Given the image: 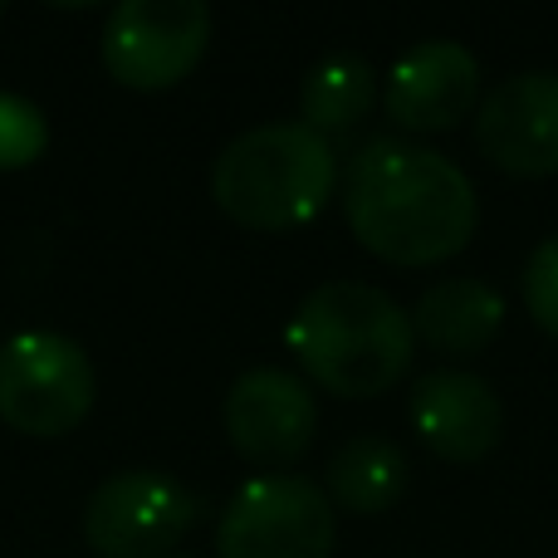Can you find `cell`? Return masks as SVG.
<instances>
[{"label":"cell","instance_id":"9c48e42d","mask_svg":"<svg viewBox=\"0 0 558 558\" xmlns=\"http://www.w3.org/2000/svg\"><path fill=\"white\" fill-rule=\"evenodd\" d=\"M318 432V402L304 377L251 367L226 392V436L251 465H294Z\"/></svg>","mask_w":558,"mask_h":558},{"label":"cell","instance_id":"7a4b0ae2","mask_svg":"<svg viewBox=\"0 0 558 558\" xmlns=\"http://www.w3.org/2000/svg\"><path fill=\"white\" fill-rule=\"evenodd\" d=\"M294 363L333 397H383L407 377L416 353L412 314L363 279H328L289 314Z\"/></svg>","mask_w":558,"mask_h":558},{"label":"cell","instance_id":"6da1fadb","mask_svg":"<svg viewBox=\"0 0 558 558\" xmlns=\"http://www.w3.org/2000/svg\"><path fill=\"white\" fill-rule=\"evenodd\" d=\"M343 216L357 245L387 265H441L475 235V186L446 153L407 137H373L348 167Z\"/></svg>","mask_w":558,"mask_h":558},{"label":"cell","instance_id":"e0dca14e","mask_svg":"<svg viewBox=\"0 0 558 558\" xmlns=\"http://www.w3.org/2000/svg\"><path fill=\"white\" fill-rule=\"evenodd\" d=\"M167 558H186V554H167Z\"/></svg>","mask_w":558,"mask_h":558},{"label":"cell","instance_id":"5b68a950","mask_svg":"<svg viewBox=\"0 0 558 558\" xmlns=\"http://www.w3.org/2000/svg\"><path fill=\"white\" fill-rule=\"evenodd\" d=\"M333 539V505L308 475H255L216 524L221 558H328Z\"/></svg>","mask_w":558,"mask_h":558},{"label":"cell","instance_id":"8fae6325","mask_svg":"<svg viewBox=\"0 0 558 558\" xmlns=\"http://www.w3.org/2000/svg\"><path fill=\"white\" fill-rule=\"evenodd\" d=\"M412 426L432 456L451 465H475L500 446L505 436V402L495 387L461 367H441L426 373L412 387Z\"/></svg>","mask_w":558,"mask_h":558},{"label":"cell","instance_id":"8992f818","mask_svg":"<svg viewBox=\"0 0 558 558\" xmlns=\"http://www.w3.org/2000/svg\"><path fill=\"white\" fill-rule=\"evenodd\" d=\"M206 500L162 471H118L88 495L84 539L98 558H167L196 530Z\"/></svg>","mask_w":558,"mask_h":558},{"label":"cell","instance_id":"9a60e30c","mask_svg":"<svg viewBox=\"0 0 558 558\" xmlns=\"http://www.w3.org/2000/svg\"><path fill=\"white\" fill-rule=\"evenodd\" d=\"M49 147V123L39 104L0 88V172H20Z\"/></svg>","mask_w":558,"mask_h":558},{"label":"cell","instance_id":"4fadbf2b","mask_svg":"<svg viewBox=\"0 0 558 558\" xmlns=\"http://www.w3.org/2000/svg\"><path fill=\"white\" fill-rule=\"evenodd\" d=\"M328 505H343L348 514H383L407 490V456L387 436H353L324 465Z\"/></svg>","mask_w":558,"mask_h":558},{"label":"cell","instance_id":"2e32d148","mask_svg":"<svg viewBox=\"0 0 558 558\" xmlns=\"http://www.w3.org/2000/svg\"><path fill=\"white\" fill-rule=\"evenodd\" d=\"M524 308L549 338H558V235L534 245L524 260Z\"/></svg>","mask_w":558,"mask_h":558},{"label":"cell","instance_id":"7c38bea8","mask_svg":"<svg viewBox=\"0 0 558 558\" xmlns=\"http://www.w3.org/2000/svg\"><path fill=\"white\" fill-rule=\"evenodd\" d=\"M500 324H505V294L471 275L436 279L412 308V333L446 357L481 353L500 333Z\"/></svg>","mask_w":558,"mask_h":558},{"label":"cell","instance_id":"277c9868","mask_svg":"<svg viewBox=\"0 0 558 558\" xmlns=\"http://www.w3.org/2000/svg\"><path fill=\"white\" fill-rule=\"evenodd\" d=\"M98 392L84 343L54 328H29L0 343V422L20 436H69Z\"/></svg>","mask_w":558,"mask_h":558},{"label":"cell","instance_id":"52a82bcc","mask_svg":"<svg viewBox=\"0 0 558 558\" xmlns=\"http://www.w3.org/2000/svg\"><path fill=\"white\" fill-rule=\"evenodd\" d=\"M211 10L202 0H123L104 20V64L123 88L162 94L202 64Z\"/></svg>","mask_w":558,"mask_h":558},{"label":"cell","instance_id":"30bf717a","mask_svg":"<svg viewBox=\"0 0 558 558\" xmlns=\"http://www.w3.org/2000/svg\"><path fill=\"white\" fill-rule=\"evenodd\" d=\"M481 98V64L461 39H422L387 69L383 108L407 133H451Z\"/></svg>","mask_w":558,"mask_h":558},{"label":"cell","instance_id":"5bb4252c","mask_svg":"<svg viewBox=\"0 0 558 558\" xmlns=\"http://www.w3.org/2000/svg\"><path fill=\"white\" fill-rule=\"evenodd\" d=\"M377 104V74L367 59H324L304 74V88H299V113H304V128L324 133H348L357 128Z\"/></svg>","mask_w":558,"mask_h":558},{"label":"cell","instance_id":"ba28073f","mask_svg":"<svg viewBox=\"0 0 558 558\" xmlns=\"http://www.w3.org/2000/svg\"><path fill=\"white\" fill-rule=\"evenodd\" d=\"M475 147L510 177L558 172V69H524L475 108Z\"/></svg>","mask_w":558,"mask_h":558},{"label":"cell","instance_id":"3957f363","mask_svg":"<svg viewBox=\"0 0 558 558\" xmlns=\"http://www.w3.org/2000/svg\"><path fill=\"white\" fill-rule=\"evenodd\" d=\"M338 157L328 137L304 123H260L221 147L211 162V196L245 231H299L328 206Z\"/></svg>","mask_w":558,"mask_h":558}]
</instances>
